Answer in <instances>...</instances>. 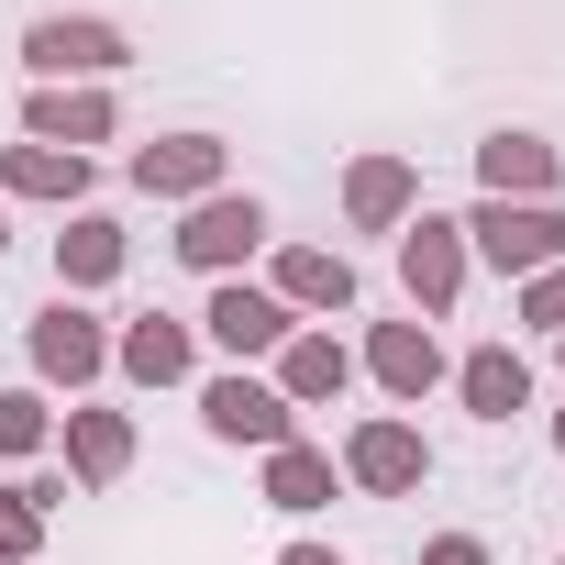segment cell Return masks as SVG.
I'll return each instance as SVG.
<instances>
[{"instance_id":"obj_13","label":"cell","mask_w":565,"mask_h":565,"mask_svg":"<svg viewBox=\"0 0 565 565\" xmlns=\"http://www.w3.org/2000/svg\"><path fill=\"white\" fill-rule=\"evenodd\" d=\"M554 178H565V156L543 134H521V122H499L477 145V200H554Z\"/></svg>"},{"instance_id":"obj_19","label":"cell","mask_w":565,"mask_h":565,"mask_svg":"<svg viewBox=\"0 0 565 565\" xmlns=\"http://www.w3.org/2000/svg\"><path fill=\"white\" fill-rule=\"evenodd\" d=\"M455 399H466L477 422H510V411H532V366H521V344H477V355L455 366Z\"/></svg>"},{"instance_id":"obj_20","label":"cell","mask_w":565,"mask_h":565,"mask_svg":"<svg viewBox=\"0 0 565 565\" xmlns=\"http://www.w3.org/2000/svg\"><path fill=\"white\" fill-rule=\"evenodd\" d=\"M122 466H134V411H100V399L67 411V477L78 488H111Z\"/></svg>"},{"instance_id":"obj_24","label":"cell","mask_w":565,"mask_h":565,"mask_svg":"<svg viewBox=\"0 0 565 565\" xmlns=\"http://www.w3.org/2000/svg\"><path fill=\"white\" fill-rule=\"evenodd\" d=\"M521 322H532V333H565V266L521 277Z\"/></svg>"},{"instance_id":"obj_9","label":"cell","mask_w":565,"mask_h":565,"mask_svg":"<svg viewBox=\"0 0 565 565\" xmlns=\"http://www.w3.org/2000/svg\"><path fill=\"white\" fill-rule=\"evenodd\" d=\"M34 377L45 388H100L111 377V322L100 311H78V300H56V311H34Z\"/></svg>"},{"instance_id":"obj_5","label":"cell","mask_w":565,"mask_h":565,"mask_svg":"<svg viewBox=\"0 0 565 565\" xmlns=\"http://www.w3.org/2000/svg\"><path fill=\"white\" fill-rule=\"evenodd\" d=\"M466 266H477V255H466V222H455V211H411V222H399V289H411L422 322H444V311L466 300Z\"/></svg>"},{"instance_id":"obj_26","label":"cell","mask_w":565,"mask_h":565,"mask_svg":"<svg viewBox=\"0 0 565 565\" xmlns=\"http://www.w3.org/2000/svg\"><path fill=\"white\" fill-rule=\"evenodd\" d=\"M277 565H333V543H289V554H277Z\"/></svg>"},{"instance_id":"obj_6","label":"cell","mask_w":565,"mask_h":565,"mask_svg":"<svg viewBox=\"0 0 565 565\" xmlns=\"http://www.w3.org/2000/svg\"><path fill=\"white\" fill-rule=\"evenodd\" d=\"M344 488H366V499H411L422 477H433V444H422V422H399V411H377V422H355L344 433Z\"/></svg>"},{"instance_id":"obj_1","label":"cell","mask_w":565,"mask_h":565,"mask_svg":"<svg viewBox=\"0 0 565 565\" xmlns=\"http://www.w3.org/2000/svg\"><path fill=\"white\" fill-rule=\"evenodd\" d=\"M122 56H134V34H122V23H100V12H45V23L23 34L34 89H100Z\"/></svg>"},{"instance_id":"obj_23","label":"cell","mask_w":565,"mask_h":565,"mask_svg":"<svg viewBox=\"0 0 565 565\" xmlns=\"http://www.w3.org/2000/svg\"><path fill=\"white\" fill-rule=\"evenodd\" d=\"M56 444V411H45V388H0V466H34Z\"/></svg>"},{"instance_id":"obj_15","label":"cell","mask_w":565,"mask_h":565,"mask_svg":"<svg viewBox=\"0 0 565 565\" xmlns=\"http://www.w3.org/2000/svg\"><path fill=\"white\" fill-rule=\"evenodd\" d=\"M277 300H289L300 322L311 311H355V255L344 244H277V277H266Z\"/></svg>"},{"instance_id":"obj_7","label":"cell","mask_w":565,"mask_h":565,"mask_svg":"<svg viewBox=\"0 0 565 565\" xmlns=\"http://www.w3.org/2000/svg\"><path fill=\"white\" fill-rule=\"evenodd\" d=\"M200 333L233 355V366H255V355H277L300 333V311L277 300V289H244V277H211V300H200Z\"/></svg>"},{"instance_id":"obj_28","label":"cell","mask_w":565,"mask_h":565,"mask_svg":"<svg viewBox=\"0 0 565 565\" xmlns=\"http://www.w3.org/2000/svg\"><path fill=\"white\" fill-rule=\"evenodd\" d=\"M554 455H565V411H554Z\"/></svg>"},{"instance_id":"obj_21","label":"cell","mask_w":565,"mask_h":565,"mask_svg":"<svg viewBox=\"0 0 565 565\" xmlns=\"http://www.w3.org/2000/svg\"><path fill=\"white\" fill-rule=\"evenodd\" d=\"M333 488H344V466L322 444H277L266 455V510H333Z\"/></svg>"},{"instance_id":"obj_8","label":"cell","mask_w":565,"mask_h":565,"mask_svg":"<svg viewBox=\"0 0 565 565\" xmlns=\"http://www.w3.org/2000/svg\"><path fill=\"white\" fill-rule=\"evenodd\" d=\"M134 189L189 211V200L233 189V145H222V134H156V145H134Z\"/></svg>"},{"instance_id":"obj_12","label":"cell","mask_w":565,"mask_h":565,"mask_svg":"<svg viewBox=\"0 0 565 565\" xmlns=\"http://www.w3.org/2000/svg\"><path fill=\"white\" fill-rule=\"evenodd\" d=\"M111 89H23V145H56V156H89L111 145Z\"/></svg>"},{"instance_id":"obj_4","label":"cell","mask_w":565,"mask_h":565,"mask_svg":"<svg viewBox=\"0 0 565 565\" xmlns=\"http://www.w3.org/2000/svg\"><path fill=\"white\" fill-rule=\"evenodd\" d=\"M200 433H211V444H255V455H277V444H300V411L277 399V377L222 366V377H200Z\"/></svg>"},{"instance_id":"obj_27","label":"cell","mask_w":565,"mask_h":565,"mask_svg":"<svg viewBox=\"0 0 565 565\" xmlns=\"http://www.w3.org/2000/svg\"><path fill=\"white\" fill-rule=\"evenodd\" d=\"M0 244H12V200H0Z\"/></svg>"},{"instance_id":"obj_3","label":"cell","mask_w":565,"mask_h":565,"mask_svg":"<svg viewBox=\"0 0 565 565\" xmlns=\"http://www.w3.org/2000/svg\"><path fill=\"white\" fill-rule=\"evenodd\" d=\"M466 255H488L499 277H543V266H565V211L554 200H477Z\"/></svg>"},{"instance_id":"obj_2","label":"cell","mask_w":565,"mask_h":565,"mask_svg":"<svg viewBox=\"0 0 565 565\" xmlns=\"http://www.w3.org/2000/svg\"><path fill=\"white\" fill-rule=\"evenodd\" d=\"M266 233H277V211L255 200V189H211V200H189L178 211V266H200V277H233L244 255H266Z\"/></svg>"},{"instance_id":"obj_22","label":"cell","mask_w":565,"mask_h":565,"mask_svg":"<svg viewBox=\"0 0 565 565\" xmlns=\"http://www.w3.org/2000/svg\"><path fill=\"white\" fill-rule=\"evenodd\" d=\"M56 477H23V488H0V565H34V543H45V521H56Z\"/></svg>"},{"instance_id":"obj_18","label":"cell","mask_w":565,"mask_h":565,"mask_svg":"<svg viewBox=\"0 0 565 565\" xmlns=\"http://www.w3.org/2000/svg\"><path fill=\"white\" fill-rule=\"evenodd\" d=\"M0 200H56V211H89V156H56V145H0Z\"/></svg>"},{"instance_id":"obj_11","label":"cell","mask_w":565,"mask_h":565,"mask_svg":"<svg viewBox=\"0 0 565 565\" xmlns=\"http://www.w3.org/2000/svg\"><path fill=\"white\" fill-rule=\"evenodd\" d=\"M366 377H377V388H388L399 411H422V399H433V388H444L455 366H444L433 322H377V333H366Z\"/></svg>"},{"instance_id":"obj_17","label":"cell","mask_w":565,"mask_h":565,"mask_svg":"<svg viewBox=\"0 0 565 565\" xmlns=\"http://www.w3.org/2000/svg\"><path fill=\"white\" fill-rule=\"evenodd\" d=\"M122 222L111 211H67V233H56V300H89V289H111L122 277Z\"/></svg>"},{"instance_id":"obj_14","label":"cell","mask_w":565,"mask_h":565,"mask_svg":"<svg viewBox=\"0 0 565 565\" xmlns=\"http://www.w3.org/2000/svg\"><path fill=\"white\" fill-rule=\"evenodd\" d=\"M111 366H122L134 388H189V377H200V333L167 322V311H145V322L111 333Z\"/></svg>"},{"instance_id":"obj_16","label":"cell","mask_w":565,"mask_h":565,"mask_svg":"<svg viewBox=\"0 0 565 565\" xmlns=\"http://www.w3.org/2000/svg\"><path fill=\"white\" fill-rule=\"evenodd\" d=\"M411 211H422V167L411 156H355L344 167V222L355 233H399Z\"/></svg>"},{"instance_id":"obj_25","label":"cell","mask_w":565,"mask_h":565,"mask_svg":"<svg viewBox=\"0 0 565 565\" xmlns=\"http://www.w3.org/2000/svg\"><path fill=\"white\" fill-rule=\"evenodd\" d=\"M422 565H499V554H488L477 532H433V543H422Z\"/></svg>"},{"instance_id":"obj_29","label":"cell","mask_w":565,"mask_h":565,"mask_svg":"<svg viewBox=\"0 0 565 565\" xmlns=\"http://www.w3.org/2000/svg\"><path fill=\"white\" fill-rule=\"evenodd\" d=\"M554 355H565V333H554Z\"/></svg>"},{"instance_id":"obj_10","label":"cell","mask_w":565,"mask_h":565,"mask_svg":"<svg viewBox=\"0 0 565 565\" xmlns=\"http://www.w3.org/2000/svg\"><path fill=\"white\" fill-rule=\"evenodd\" d=\"M344 388H355V344H344V333L300 322L289 344H277V399H289V411H333Z\"/></svg>"}]
</instances>
